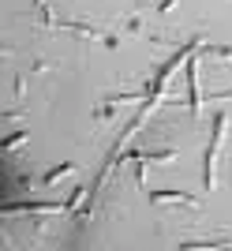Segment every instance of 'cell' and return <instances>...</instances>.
Listing matches in <instances>:
<instances>
[{
	"label": "cell",
	"mask_w": 232,
	"mask_h": 251,
	"mask_svg": "<svg viewBox=\"0 0 232 251\" xmlns=\"http://www.w3.org/2000/svg\"><path fill=\"white\" fill-rule=\"evenodd\" d=\"M229 124H232V113H213V131H210V143H206V154H202V188L206 191L217 188V154H221V143L229 135Z\"/></svg>",
	"instance_id": "obj_1"
},
{
	"label": "cell",
	"mask_w": 232,
	"mask_h": 251,
	"mask_svg": "<svg viewBox=\"0 0 232 251\" xmlns=\"http://www.w3.org/2000/svg\"><path fill=\"white\" fill-rule=\"evenodd\" d=\"M229 98H232V86L229 90H210V101H229Z\"/></svg>",
	"instance_id": "obj_12"
},
{
	"label": "cell",
	"mask_w": 232,
	"mask_h": 251,
	"mask_svg": "<svg viewBox=\"0 0 232 251\" xmlns=\"http://www.w3.org/2000/svg\"><path fill=\"white\" fill-rule=\"evenodd\" d=\"M83 199H86V188H75L71 195H68V210H75V206H79Z\"/></svg>",
	"instance_id": "obj_10"
},
{
	"label": "cell",
	"mask_w": 232,
	"mask_h": 251,
	"mask_svg": "<svg viewBox=\"0 0 232 251\" xmlns=\"http://www.w3.org/2000/svg\"><path fill=\"white\" fill-rule=\"evenodd\" d=\"M187 109H191V116H195V120L202 116V90H199V56H195V52L187 56Z\"/></svg>",
	"instance_id": "obj_2"
},
{
	"label": "cell",
	"mask_w": 232,
	"mask_h": 251,
	"mask_svg": "<svg viewBox=\"0 0 232 251\" xmlns=\"http://www.w3.org/2000/svg\"><path fill=\"white\" fill-rule=\"evenodd\" d=\"M124 30H127V34H139V30H142V19H139V15H131V19L124 23Z\"/></svg>",
	"instance_id": "obj_11"
},
{
	"label": "cell",
	"mask_w": 232,
	"mask_h": 251,
	"mask_svg": "<svg viewBox=\"0 0 232 251\" xmlns=\"http://www.w3.org/2000/svg\"><path fill=\"white\" fill-rule=\"evenodd\" d=\"M75 169H79L75 161H64V165H53L49 173H42V176H38V184H42V188H53V184H60L64 176H71Z\"/></svg>",
	"instance_id": "obj_4"
},
{
	"label": "cell",
	"mask_w": 232,
	"mask_h": 251,
	"mask_svg": "<svg viewBox=\"0 0 232 251\" xmlns=\"http://www.w3.org/2000/svg\"><path fill=\"white\" fill-rule=\"evenodd\" d=\"M202 56H217V60H232V45H202Z\"/></svg>",
	"instance_id": "obj_7"
},
{
	"label": "cell",
	"mask_w": 232,
	"mask_h": 251,
	"mask_svg": "<svg viewBox=\"0 0 232 251\" xmlns=\"http://www.w3.org/2000/svg\"><path fill=\"white\" fill-rule=\"evenodd\" d=\"M150 202H184V206H199V199L195 195H187V191H146Z\"/></svg>",
	"instance_id": "obj_5"
},
{
	"label": "cell",
	"mask_w": 232,
	"mask_h": 251,
	"mask_svg": "<svg viewBox=\"0 0 232 251\" xmlns=\"http://www.w3.org/2000/svg\"><path fill=\"white\" fill-rule=\"evenodd\" d=\"M116 105H120V101H113V98H105V101H101V105H97V109H94V124H109V120H113V116H116Z\"/></svg>",
	"instance_id": "obj_6"
},
{
	"label": "cell",
	"mask_w": 232,
	"mask_h": 251,
	"mask_svg": "<svg viewBox=\"0 0 232 251\" xmlns=\"http://www.w3.org/2000/svg\"><path fill=\"white\" fill-rule=\"evenodd\" d=\"M45 4H49V0H34V8H45Z\"/></svg>",
	"instance_id": "obj_13"
},
{
	"label": "cell",
	"mask_w": 232,
	"mask_h": 251,
	"mask_svg": "<svg viewBox=\"0 0 232 251\" xmlns=\"http://www.w3.org/2000/svg\"><path fill=\"white\" fill-rule=\"evenodd\" d=\"M26 139H30V131H26V127H19V131H11V135L4 139V150H15V147H23Z\"/></svg>",
	"instance_id": "obj_8"
},
{
	"label": "cell",
	"mask_w": 232,
	"mask_h": 251,
	"mask_svg": "<svg viewBox=\"0 0 232 251\" xmlns=\"http://www.w3.org/2000/svg\"><path fill=\"white\" fill-rule=\"evenodd\" d=\"M176 4H180V0H158L154 11H158V15H169V11H176Z\"/></svg>",
	"instance_id": "obj_9"
},
{
	"label": "cell",
	"mask_w": 232,
	"mask_h": 251,
	"mask_svg": "<svg viewBox=\"0 0 232 251\" xmlns=\"http://www.w3.org/2000/svg\"><path fill=\"white\" fill-rule=\"evenodd\" d=\"M60 30L75 34V38H83V42H105V30H101V26H90V23H79V19H64Z\"/></svg>",
	"instance_id": "obj_3"
}]
</instances>
